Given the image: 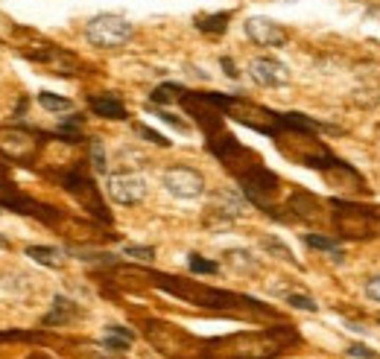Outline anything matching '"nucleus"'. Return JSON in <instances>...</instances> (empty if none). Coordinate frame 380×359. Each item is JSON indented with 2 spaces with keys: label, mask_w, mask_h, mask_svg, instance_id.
Instances as JSON below:
<instances>
[{
  "label": "nucleus",
  "mask_w": 380,
  "mask_h": 359,
  "mask_svg": "<svg viewBox=\"0 0 380 359\" xmlns=\"http://www.w3.org/2000/svg\"><path fill=\"white\" fill-rule=\"evenodd\" d=\"M35 152L33 132L27 129H0V155L9 161H30Z\"/></svg>",
  "instance_id": "obj_7"
},
{
  "label": "nucleus",
  "mask_w": 380,
  "mask_h": 359,
  "mask_svg": "<svg viewBox=\"0 0 380 359\" xmlns=\"http://www.w3.org/2000/svg\"><path fill=\"white\" fill-rule=\"evenodd\" d=\"M91 111L97 117H106V120H126V106L114 97V93H94L88 100Z\"/></svg>",
  "instance_id": "obj_9"
},
{
  "label": "nucleus",
  "mask_w": 380,
  "mask_h": 359,
  "mask_svg": "<svg viewBox=\"0 0 380 359\" xmlns=\"http://www.w3.org/2000/svg\"><path fill=\"white\" fill-rule=\"evenodd\" d=\"M132 342H135V333H132L129 327H121V324H108V327H106L103 348H108V351H114V353H123Z\"/></svg>",
  "instance_id": "obj_10"
},
{
  "label": "nucleus",
  "mask_w": 380,
  "mask_h": 359,
  "mask_svg": "<svg viewBox=\"0 0 380 359\" xmlns=\"http://www.w3.org/2000/svg\"><path fill=\"white\" fill-rule=\"evenodd\" d=\"M190 272L194 275H217L220 266L217 263H211V260H205V257H199V254H190Z\"/></svg>",
  "instance_id": "obj_16"
},
{
  "label": "nucleus",
  "mask_w": 380,
  "mask_h": 359,
  "mask_svg": "<svg viewBox=\"0 0 380 359\" xmlns=\"http://www.w3.org/2000/svg\"><path fill=\"white\" fill-rule=\"evenodd\" d=\"M348 359H377V353L369 348V345H360V342H354V345H348Z\"/></svg>",
  "instance_id": "obj_20"
},
{
  "label": "nucleus",
  "mask_w": 380,
  "mask_h": 359,
  "mask_svg": "<svg viewBox=\"0 0 380 359\" xmlns=\"http://www.w3.org/2000/svg\"><path fill=\"white\" fill-rule=\"evenodd\" d=\"M27 257H33L35 263H41V266H47V269H62L65 266V251H59L53 246H30Z\"/></svg>",
  "instance_id": "obj_11"
},
{
  "label": "nucleus",
  "mask_w": 380,
  "mask_h": 359,
  "mask_svg": "<svg viewBox=\"0 0 380 359\" xmlns=\"http://www.w3.org/2000/svg\"><path fill=\"white\" fill-rule=\"evenodd\" d=\"M366 295H369L371 301H377V304H380V275H374V278L366 283Z\"/></svg>",
  "instance_id": "obj_23"
},
{
  "label": "nucleus",
  "mask_w": 380,
  "mask_h": 359,
  "mask_svg": "<svg viewBox=\"0 0 380 359\" xmlns=\"http://www.w3.org/2000/svg\"><path fill=\"white\" fill-rule=\"evenodd\" d=\"M334 207H337L334 222L340 228V237H348V239L374 237V231L380 225V217L374 213V207H360V205H351L342 199H334Z\"/></svg>",
  "instance_id": "obj_2"
},
{
  "label": "nucleus",
  "mask_w": 380,
  "mask_h": 359,
  "mask_svg": "<svg viewBox=\"0 0 380 359\" xmlns=\"http://www.w3.org/2000/svg\"><path fill=\"white\" fill-rule=\"evenodd\" d=\"M135 27L123 18V15H114V12H106V15H97L85 23V38L88 44L94 47H103V50H114V47H123L129 38H132Z\"/></svg>",
  "instance_id": "obj_1"
},
{
  "label": "nucleus",
  "mask_w": 380,
  "mask_h": 359,
  "mask_svg": "<svg viewBox=\"0 0 380 359\" xmlns=\"http://www.w3.org/2000/svg\"><path fill=\"white\" fill-rule=\"evenodd\" d=\"M6 246H9V243H6V239H4V237H0V249H6Z\"/></svg>",
  "instance_id": "obj_26"
},
{
  "label": "nucleus",
  "mask_w": 380,
  "mask_h": 359,
  "mask_svg": "<svg viewBox=\"0 0 380 359\" xmlns=\"http://www.w3.org/2000/svg\"><path fill=\"white\" fill-rule=\"evenodd\" d=\"M123 254H126V257H135V260L150 263V260L155 257V249H152V246H126Z\"/></svg>",
  "instance_id": "obj_19"
},
{
  "label": "nucleus",
  "mask_w": 380,
  "mask_h": 359,
  "mask_svg": "<svg viewBox=\"0 0 380 359\" xmlns=\"http://www.w3.org/2000/svg\"><path fill=\"white\" fill-rule=\"evenodd\" d=\"M246 35L257 47H284V44H287V30H284L278 21L260 18V15H255V18L246 21Z\"/></svg>",
  "instance_id": "obj_8"
},
{
  "label": "nucleus",
  "mask_w": 380,
  "mask_h": 359,
  "mask_svg": "<svg viewBox=\"0 0 380 359\" xmlns=\"http://www.w3.org/2000/svg\"><path fill=\"white\" fill-rule=\"evenodd\" d=\"M223 67H225V74H228L231 79H237V70H234V62H231V59H223Z\"/></svg>",
  "instance_id": "obj_25"
},
{
  "label": "nucleus",
  "mask_w": 380,
  "mask_h": 359,
  "mask_svg": "<svg viewBox=\"0 0 380 359\" xmlns=\"http://www.w3.org/2000/svg\"><path fill=\"white\" fill-rule=\"evenodd\" d=\"M77 313H79L77 304L70 301V298H62V295H59V298L53 301V309L44 316V324H65V321L74 319Z\"/></svg>",
  "instance_id": "obj_12"
},
{
  "label": "nucleus",
  "mask_w": 380,
  "mask_h": 359,
  "mask_svg": "<svg viewBox=\"0 0 380 359\" xmlns=\"http://www.w3.org/2000/svg\"><path fill=\"white\" fill-rule=\"evenodd\" d=\"M225 23H228V12H220V15H202L196 21V27L205 30V33H223Z\"/></svg>",
  "instance_id": "obj_14"
},
{
  "label": "nucleus",
  "mask_w": 380,
  "mask_h": 359,
  "mask_svg": "<svg viewBox=\"0 0 380 359\" xmlns=\"http://www.w3.org/2000/svg\"><path fill=\"white\" fill-rule=\"evenodd\" d=\"M304 243H307V249H316V251H328V254L340 251L337 239H328V237H319V234H307V237H304Z\"/></svg>",
  "instance_id": "obj_15"
},
{
  "label": "nucleus",
  "mask_w": 380,
  "mask_h": 359,
  "mask_svg": "<svg viewBox=\"0 0 380 359\" xmlns=\"http://www.w3.org/2000/svg\"><path fill=\"white\" fill-rule=\"evenodd\" d=\"M38 106H41L44 111H53V114H62V111H70V108H74V103H70V100L56 97V93H50V91H41V93H38Z\"/></svg>",
  "instance_id": "obj_13"
},
{
  "label": "nucleus",
  "mask_w": 380,
  "mask_h": 359,
  "mask_svg": "<svg viewBox=\"0 0 380 359\" xmlns=\"http://www.w3.org/2000/svg\"><path fill=\"white\" fill-rule=\"evenodd\" d=\"M138 135H144L147 140H152V143H158V147H167L170 140H164L158 132H152V129H147V126H138Z\"/></svg>",
  "instance_id": "obj_24"
},
{
  "label": "nucleus",
  "mask_w": 380,
  "mask_h": 359,
  "mask_svg": "<svg viewBox=\"0 0 380 359\" xmlns=\"http://www.w3.org/2000/svg\"><path fill=\"white\" fill-rule=\"evenodd\" d=\"M106 190H108V196L117 205H126V207L140 205L147 199V181L140 176H135V173H114V176H108Z\"/></svg>",
  "instance_id": "obj_5"
},
{
  "label": "nucleus",
  "mask_w": 380,
  "mask_h": 359,
  "mask_svg": "<svg viewBox=\"0 0 380 359\" xmlns=\"http://www.w3.org/2000/svg\"><path fill=\"white\" fill-rule=\"evenodd\" d=\"M249 76L260 85V88H284L290 85V70L284 62L272 59V56H257L249 62Z\"/></svg>",
  "instance_id": "obj_6"
},
{
  "label": "nucleus",
  "mask_w": 380,
  "mask_h": 359,
  "mask_svg": "<svg viewBox=\"0 0 380 359\" xmlns=\"http://www.w3.org/2000/svg\"><path fill=\"white\" fill-rule=\"evenodd\" d=\"M62 184H65V190H67L70 196H77V199H79V205H82L85 210H91L94 217H100V220L111 222V217L106 213V205L100 202L97 187H94V181L88 178V173L82 170V166H74V170L62 173Z\"/></svg>",
  "instance_id": "obj_3"
},
{
  "label": "nucleus",
  "mask_w": 380,
  "mask_h": 359,
  "mask_svg": "<svg viewBox=\"0 0 380 359\" xmlns=\"http://www.w3.org/2000/svg\"><path fill=\"white\" fill-rule=\"evenodd\" d=\"M161 181L176 199H199L205 193V176L194 166H170V170H164Z\"/></svg>",
  "instance_id": "obj_4"
},
{
  "label": "nucleus",
  "mask_w": 380,
  "mask_h": 359,
  "mask_svg": "<svg viewBox=\"0 0 380 359\" xmlns=\"http://www.w3.org/2000/svg\"><path fill=\"white\" fill-rule=\"evenodd\" d=\"M158 117L164 120V123H170V126H176L179 132H190V129H187V123H184V120H181V117H176V114H170V111H158Z\"/></svg>",
  "instance_id": "obj_22"
},
{
  "label": "nucleus",
  "mask_w": 380,
  "mask_h": 359,
  "mask_svg": "<svg viewBox=\"0 0 380 359\" xmlns=\"http://www.w3.org/2000/svg\"><path fill=\"white\" fill-rule=\"evenodd\" d=\"M264 249H267V251H275V254H281V260H293L290 249H287V246H281L278 239H264Z\"/></svg>",
  "instance_id": "obj_21"
},
{
  "label": "nucleus",
  "mask_w": 380,
  "mask_h": 359,
  "mask_svg": "<svg viewBox=\"0 0 380 359\" xmlns=\"http://www.w3.org/2000/svg\"><path fill=\"white\" fill-rule=\"evenodd\" d=\"M287 304L290 307H296V309H304V313H316V301L313 298H307V295H296V292H290L287 295Z\"/></svg>",
  "instance_id": "obj_18"
},
{
  "label": "nucleus",
  "mask_w": 380,
  "mask_h": 359,
  "mask_svg": "<svg viewBox=\"0 0 380 359\" xmlns=\"http://www.w3.org/2000/svg\"><path fill=\"white\" fill-rule=\"evenodd\" d=\"M91 164L97 173H106V149L100 140H91Z\"/></svg>",
  "instance_id": "obj_17"
}]
</instances>
